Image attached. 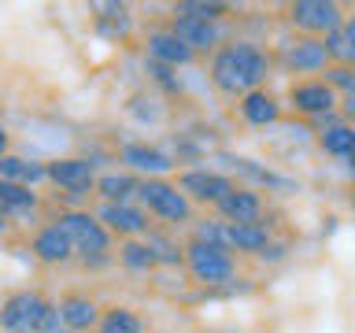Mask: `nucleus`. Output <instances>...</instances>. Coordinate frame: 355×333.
<instances>
[{
    "label": "nucleus",
    "mask_w": 355,
    "mask_h": 333,
    "mask_svg": "<svg viewBox=\"0 0 355 333\" xmlns=\"http://www.w3.org/2000/svg\"><path fill=\"white\" fill-rule=\"evenodd\" d=\"M274 74V56L270 49L244 37L226 41L215 56H207V82L218 89L222 96L241 100L252 89H266Z\"/></svg>",
    "instance_id": "1"
},
{
    "label": "nucleus",
    "mask_w": 355,
    "mask_h": 333,
    "mask_svg": "<svg viewBox=\"0 0 355 333\" xmlns=\"http://www.w3.org/2000/svg\"><path fill=\"white\" fill-rule=\"evenodd\" d=\"M52 222L71 237L74 255L85 271H104V266L115 263V237L100 226L93 207H60L52 215Z\"/></svg>",
    "instance_id": "2"
},
{
    "label": "nucleus",
    "mask_w": 355,
    "mask_h": 333,
    "mask_svg": "<svg viewBox=\"0 0 355 333\" xmlns=\"http://www.w3.org/2000/svg\"><path fill=\"white\" fill-rule=\"evenodd\" d=\"M60 330L55 300L41 289H15L0 300V333H52Z\"/></svg>",
    "instance_id": "3"
},
{
    "label": "nucleus",
    "mask_w": 355,
    "mask_h": 333,
    "mask_svg": "<svg viewBox=\"0 0 355 333\" xmlns=\"http://www.w3.org/2000/svg\"><path fill=\"white\" fill-rule=\"evenodd\" d=\"M137 204L148 211V219L155 222V226H163V230L193 226L196 222V207L189 204V196L178 189L174 178H141Z\"/></svg>",
    "instance_id": "4"
},
{
    "label": "nucleus",
    "mask_w": 355,
    "mask_h": 333,
    "mask_svg": "<svg viewBox=\"0 0 355 333\" xmlns=\"http://www.w3.org/2000/svg\"><path fill=\"white\" fill-rule=\"evenodd\" d=\"M185 271L196 285L204 289H218L237 278V255L222 244L200 241V237H185Z\"/></svg>",
    "instance_id": "5"
},
{
    "label": "nucleus",
    "mask_w": 355,
    "mask_h": 333,
    "mask_svg": "<svg viewBox=\"0 0 355 333\" xmlns=\"http://www.w3.org/2000/svg\"><path fill=\"white\" fill-rule=\"evenodd\" d=\"M288 26H293L300 37H322L326 41L333 30L344 26V11L340 4H333V0H296V4H288Z\"/></svg>",
    "instance_id": "6"
},
{
    "label": "nucleus",
    "mask_w": 355,
    "mask_h": 333,
    "mask_svg": "<svg viewBox=\"0 0 355 333\" xmlns=\"http://www.w3.org/2000/svg\"><path fill=\"white\" fill-rule=\"evenodd\" d=\"M174 182L189 196V204H193V207H218L222 200L237 189L233 174L211 171V166H189V171H178Z\"/></svg>",
    "instance_id": "7"
},
{
    "label": "nucleus",
    "mask_w": 355,
    "mask_h": 333,
    "mask_svg": "<svg viewBox=\"0 0 355 333\" xmlns=\"http://www.w3.org/2000/svg\"><path fill=\"white\" fill-rule=\"evenodd\" d=\"M96 166L85 160V155H55V160L44 163V182H52L55 189H63L67 196L74 200H89L96 189Z\"/></svg>",
    "instance_id": "8"
},
{
    "label": "nucleus",
    "mask_w": 355,
    "mask_h": 333,
    "mask_svg": "<svg viewBox=\"0 0 355 333\" xmlns=\"http://www.w3.org/2000/svg\"><path fill=\"white\" fill-rule=\"evenodd\" d=\"M285 104L296 111V115H304V119H329V115H337L340 111V100L337 93L322 82V78H300V82L288 85V93H285Z\"/></svg>",
    "instance_id": "9"
},
{
    "label": "nucleus",
    "mask_w": 355,
    "mask_h": 333,
    "mask_svg": "<svg viewBox=\"0 0 355 333\" xmlns=\"http://www.w3.org/2000/svg\"><path fill=\"white\" fill-rule=\"evenodd\" d=\"M115 163L137 178H171V171L178 166L174 155L152 141H126L115 152Z\"/></svg>",
    "instance_id": "10"
},
{
    "label": "nucleus",
    "mask_w": 355,
    "mask_h": 333,
    "mask_svg": "<svg viewBox=\"0 0 355 333\" xmlns=\"http://www.w3.org/2000/svg\"><path fill=\"white\" fill-rule=\"evenodd\" d=\"M93 215L100 219V226H104L115 241H130V237H144L155 222L148 219V211H144L137 200L133 204H96Z\"/></svg>",
    "instance_id": "11"
},
{
    "label": "nucleus",
    "mask_w": 355,
    "mask_h": 333,
    "mask_svg": "<svg viewBox=\"0 0 355 333\" xmlns=\"http://www.w3.org/2000/svg\"><path fill=\"white\" fill-rule=\"evenodd\" d=\"M144 60L178 71V67H193L196 56H193V49H185L182 37L166 22H159V26H148V33H144Z\"/></svg>",
    "instance_id": "12"
},
{
    "label": "nucleus",
    "mask_w": 355,
    "mask_h": 333,
    "mask_svg": "<svg viewBox=\"0 0 355 333\" xmlns=\"http://www.w3.org/2000/svg\"><path fill=\"white\" fill-rule=\"evenodd\" d=\"M55 311H60V326L74 330V333H96L104 304H100L96 296H89L85 289H67V293H60V300H55Z\"/></svg>",
    "instance_id": "13"
},
{
    "label": "nucleus",
    "mask_w": 355,
    "mask_h": 333,
    "mask_svg": "<svg viewBox=\"0 0 355 333\" xmlns=\"http://www.w3.org/2000/svg\"><path fill=\"white\" fill-rule=\"evenodd\" d=\"M166 26H171L178 37H182L185 49H193V56H215L222 44H226V30H222V22H200V19H182V15H171L166 19Z\"/></svg>",
    "instance_id": "14"
},
{
    "label": "nucleus",
    "mask_w": 355,
    "mask_h": 333,
    "mask_svg": "<svg viewBox=\"0 0 355 333\" xmlns=\"http://www.w3.org/2000/svg\"><path fill=\"white\" fill-rule=\"evenodd\" d=\"M30 255H33L41 266H67V263L78 259L71 237H67V233L55 226L52 219L41 222V226L30 233Z\"/></svg>",
    "instance_id": "15"
},
{
    "label": "nucleus",
    "mask_w": 355,
    "mask_h": 333,
    "mask_svg": "<svg viewBox=\"0 0 355 333\" xmlns=\"http://www.w3.org/2000/svg\"><path fill=\"white\" fill-rule=\"evenodd\" d=\"M282 63L293 74H322L329 67V52L322 37H296L282 49Z\"/></svg>",
    "instance_id": "16"
},
{
    "label": "nucleus",
    "mask_w": 355,
    "mask_h": 333,
    "mask_svg": "<svg viewBox=\"0 0 355 333\" xmlns=\"http://www.w3.org/2000/svg\"><path fill=\"white\" fill-rule=\"evenodd\" d=\"M263 215H266V200H263V193L259 189H252V185H237L233 193L222 200V204L215 207V219H222V222H263Z\"/></svg>",
    "instance_id": "17"
},
{
    "label": "nucleus",
    "mask_w": 355,
    "mask_h": 333,
    "mask_svg": "<svg viewBox=\"0 0 355 333\" xmlns=\"http://www.w3.org/2000/svg\"><path fill=\"white\" fill-rule=\"evenodd\" d=\"M282 100H277L270 89H252V93H244L237 100V111H241V119L248 122V126L255 130H266V126H277L282 122Z\"/></svg>",
    "instance_id": "18"
},
{
    "label": "nucleus",
    "mask_w": 355,
    "mask_h": 333,
    "mask_svg": "<svg viewBox=\"0 0 355 333\" xmlns=\"http://www.w3.org/2000/svg\"><path fill=\"white\" fill-rule=\"evenodd\" d=\"M274 244V230L266 222H226V248L244 255H263Z\"/></svg>",
    "instance_id": "19"
},
{
    "label": "nucleus",
    "mask_w": 355,
    "mask_h": 333,
    "mask_svg": "<svg viewBox=\"0 0 355 333\" xmlns=\"http://www.w3.org/2000/svg\"><path fill=\"white\" fill-rule=\"evenodd\" d=\"M137 185H141V178L122 171V166L119 171H100L93 196L100 204H133V200H137Z\"/></svg>",
    "instance_id": "20"
},
{
    "label": "nucleus",
    "mask_w": 355,
    "mask_h": 333,
    "mask_svg": "<svg viewBox=\"0 0 355 333\" xmlns=\"http://www.w3.org/2000/svg\"><path fill=\"white\" fill-rule=\"evenodd\" d=\"M96 333H148V318L133 304H104Z\"/></svg>",
    "instance_id": "21"
},
{
    "label": "nucleus",
    "mask_w": 355,
    "mask_h": 333,
    "mask_svg": "<svg viewBox=\"0 0 355 333\" xmlns=\"http://www.w3.org/2000/svg\"><path fill=\"white\" fill-rule=\"evenodd\" d=\"M41 193L37 189H30V185H15V182H4L0 178V211L11 219H30V215H37L41 211Z\"/></svg>",
    "instance_id": "22"
},
{
    "label": "nucleus",
    "mask_w": 355,
    "mask_h": 333,
    "mask_svg": "<svg viewBox=\"0 0 355 333\" xmlns=\"http://www.w3.org/2000/svg\"><path fill=\"white\" fill-rule=\"evenodd\" d=\"M144 244L152 248L155 263L163 266H185V241H178V230H163V226H152L144 233Z\"/></svg>",
    "instance_id": "23"
},
{
    "label": "nucleus",
    "mask_w": 355,
    "mask_h": 333,
    "mask_svg": "<svg viewBox=\"0 0 355 333\" xmlns=\"http://www.w3.org/2000/svg\"><path fill=\"white\" fill-rule=\"evenodd\" d=\"M115 263H119V271H126V274H152V271H159V263H155V255H152L148 244H144V237L119 241L115 244Z\"/></svg>",
    "instance_id": "24"
},
{
    "label": "nucleus",
    "mask_w": 355,
    "mask_h": 333,
    "mask_svg": "<svg viewBox=\"0 0 355 333\" xmlns=\"http://www.w3.org/2000/svg\"><path fill=\"white\" fill-rule=\"evenodd\" d=\"M226 160V166L233 174H244L252 182V189H296V182H288V178H277L274 171H266V166H259L255 160H248V155H222Z\"/></svg>",
    "instance_id": "25"
},
{
    "label": "nucleus",
    "mask_w": 355,
    "mask_h": 333,
    "mask_svg": "<svg viewBox=\"0 0 355 333\" xmlns=\"http://www.w3.org/2000/svg\"><path fill=\"white\" fill-rule=\"evenodd\" d=\"M318 148L333 155V160H352L355 155V126L348 122H333V126H322L318 130Z\"/></svg>",
    "instance_id": "26"
},
{
    "label": "nucleus",
    "mask_w": 355,
    "mask_h": 333,
    "mask_svg": "<svg viewBox=\"0 0 355 333\" xmlns=\"http://www.w3.org/2000/svg\"><path fill=\"white\" fill-rule=\"evenodd\" d=\"M0 178H4V182H15V185L37 189V185L44 182V163L11 152V155H4V160H0Z\"/></svg>",
    "instance_id": "27"
},
{
    "label": "nucleus",
    "mask_w": 355,
    "mask_h": 333,
    "mask_svg": "<svg viewBox=\"0 0 355 333\" xmlns=\"http://www.w3.org/2000/svg\"><path fill=\"white\" fill-rule=\"evenodd\" d=\"M171 15L200 19V22H222L230 15V4H218V0H178L171 8Z\"/></svg>",
    "instance_id": "28"
},
{
    "label": "nucleus",
    "mask_w": 355,
    "mask_h": 333,
    "mask_svg": "<svg viewBox=\"0 0 355 333\" xmlns=\"http://www.w3.org/2000/svg\"><path fill=\"white\" fill-rule=\"evenodd\" d=\"M96 26L107 30L111 37H126L133 30V15L126 4H96Z\"/></svg>",
    "instance_id": "29"
},
{
    "label": "nucleus",
    "mask_w": 355,
    "mask_h": 333,
    "mask_svg": "<svg viewBox=\"0 0 355 333\" xmlns=\"http://www.w3.org/2000/svg\"><path fill=\"white\" fill-rule=\"evenodd\" d=\"M322 82H326L337 96H355V67L329 63L326 71H322Z\"/></svg>",
    "instance_id": "30"
},
{
    "label": "nucleus",
    "mask_w": 355,
    "mask_h": 333,
    "mask_svg": "<svg viewBox=\"0 0 355 333\" xmlns=\"http://www.w3.org/2000/svg\"><path fill=\"white\" fill-rule=\"evenodd\" d=\"M326 52H329V63L355 67V44L348 41V33H344V30H333L326 37Z\"/></svg>",
    "instance_id": "31"
},
{
    "label": "nucleus",
    "mask_w": 355,
    "mask_h": 333,
    "mask_svg": "<svg viewBox=\"0 0 355 333\" xmlns=\"http://www.w3.org/2000/svg\"><path fill=\"white\" fill-rule=\"evenodd\" d=\"M259 259H263V263H277V259H285V244H277V241H274L270 248H266V252L259 255Z\"/></svg>",
    "instance_id": "32"
},
{
    "label": "nucleus",
    "mask_w": 355,
    "mask_h": 333,
    "mask_svg": "<svg viewBox=\"0 0 355 333\" xmlns=\"http://www.w3.org/2000/svg\"><path fill=\"white\" fill-rule=\"evenodd\" d=\"M340 119L348 122V126H355V96H344V104H340Z\"/></svg>",
    "instance_id": "33"
},
{
    "label": "nucleus",
    "mask_w": 355,
    "mask_h": 333,
    "mask_svg": "<svg viewBox=\"0 0 355 333\" xmlns=\"http://www.w3.org/2000/svg\"><path fill=\"white\" fill-rule=\"evenodd\" d=\"M4 155H11V133L0 126V160H4Z\"/></svg>",
    "instance_id": "34"
},
{
    "label": "nucleus",
    "mask_w": 355,
    "mask_h": 333,
    "mask_svg": "<svg viewBox=\"0 0 355 333\" xmlns=\"http://www.w3.org/2000/svg\"><path fill=\"white\" fill-rule=\"evenodd\" d=\"M344 33H348V41L355 44V11H352V15H344V26H340Z\"/></svg>",
    "instance_id": "35"
},
{
    "label": "nucleus",
    "mask_w": 355,
    "mask_h": 333,
    "mask_svg": "<svg viewBox=\"0 0 355 333\" xmlns=\"http://www.w3.org/2000/svg\"><path fill=\"white\" fill-rule=\"evenodd\" d=\"M8 226V215H4V211H0V230H4Z\"/></svg>",
    "instance_id": "36"
},
{
    "label": "nucleus",
    "mask_w": 355,
    "mask_h": 333,
    "mask_svg": "<svg viewBox=\"0 0 355 333\" xmlns=\"http://www.w3.org/2000/svg\"><path fill=\"white\" fill-rule=\"evenodd\" d=\"M348 171H352V174H355V155H352V160H348Z\"/></svg>",
    "instance_id": "37"
},
{
    "label": "nucleus",
    "mask_w": 355,
    "mask_h": 333,
    "mask_svg": "<svg viewBox=\"0 0 355 333\" xmlns=\"http://www.w3.org/2000/svg\"><path fill=\"white\" fill-rule=\"evenodd\" d=\"M348 204H352V211H355V189H352V196H348Z\"/></svg>",
    "instance_id": "38"
},
{
    "label": "nucleus",
    "mask_w": 355,
    "mask_h": 333,
    "mask_svg": "<svg viewBox=\"0 0 355 333\" xmlns=\"http://www.w3.org/2000/svg\"><path fill=\"white\" fill-rule=\"evenodd\" d=\"M52 333H74V330H67V326H60V330H52Z\"/></svg>",
    "instance_id": "39"
}]
</instances>
